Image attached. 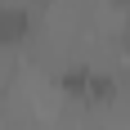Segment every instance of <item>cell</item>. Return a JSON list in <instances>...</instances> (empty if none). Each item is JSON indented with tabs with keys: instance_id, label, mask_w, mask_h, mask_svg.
<instances>
[{
	"instance_id": "cell-1",
	"label": "cell",
	"mask_w": 130,
	"mask_h": 130,
	"mask_svg": "<svg viewBox=\"0 0 130 130\" xmlns=\"http://www.w3.org/2000/svg\"><path fill=\"white\" fill-rule=\"evenodd\" d=\"M27 36H31V9L27 5H0V50L23 45Z\"/></svg>"
},
{
	"instance_id": "cell-2",
	"label": "cell",
	"mask_w": 130,
	"mask_h": 130,
	"mask_svg": "<svg viewBox=\"0 0 130 130\" xmlns=\"http://www.w3.org/2000/svg\"><path fill=\"white\" fill-rule=\"evenodd\" d=\"M112 5H117V9H121V13L130 18V0H112Z\"/></svg>"
}]
</instances>
